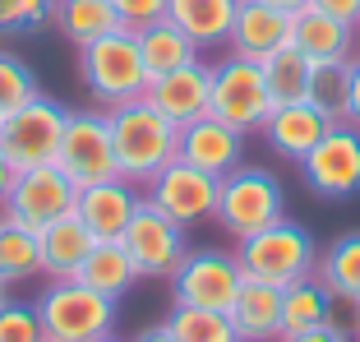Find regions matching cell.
Returning <instances> with one entry per match:
<instances>
[{
	"instance_id": "1",
	"label": "cell",
	"mask_w": 360,
	"mask_h": 342,
	"mask_svg": "<svg viewBox=\"0 0 360 342\" xmlns=\"http://www.w3.org/2000/svg\"><path fill=\"white\" fill-rule=\"evenodd\" d=\"M106 125H111V148H116V167L129 185H143L158 176L167 162L180 158V125L167 120L148 97H134V102H120V107L106 111Z\"/></svg>"
},
{
	"instance_id": "2",
	"label": "cell",
	"mask_w": 360,
	"mask_h": 342,
	"mask_svg": "<svg viewBox=\"0 0 360 342\" xmlns=\"http://www.w3.org/2000/svg\"><path fill=\"white\" fill-rule=\"evenodd\" d=\"M46 342H97L116 324V300L93 291L84 278H51L32 300Z\"/></svg>"
},
{
	"instance_id": "3",
	"label": "cell",
	"mask_w": 360,
	"mask_h": 342,
	"mask_svg": "<svg viewBox=\"0 0 360 342\" xmlns=\"http://www.w3.org/2000/svg\"><path fill=\"white\" fill-rule=\"evenodd\" d=\"M236 264H240L245 278L273 282V287H291V282L309 278L319 268V246L300 222L277 217L273 227L236 241Z\"/></svg>"
},
{
	"instance_id": "4",
	"label": "cell",
	"mask_w": 360,
	"mask_h": 342,
	"mask_svg": "<svg viewBox=\"0 0 360 342\" xmlns=\"http://www.w3.org/2000/svg\"><path fill=\"white\" fill-rule=\"evenodd\" d=\"M79 79L84 88L102 102L106 111L120 107V102H134V97L148 93V70H143V56H139L134 32L116 28L97 37V42L79 46Z\"/></svg>"
},
{
	"instance_id": "5",
	"label": "cell",
	"mask_w": 360,
	"mask_h": 342,
	"mask_svg": "<svg viewBox=\"0 0 360 342\" xmlns=\"http://www.w3.org/2000/svg\"><path fill=\"white\" fill-rule=\"evenodd\" d=\"M277 217H286V194H282V181H277L273 171L240 162L236 171L222 176V190H217V217H212V222L222 227L226 236L245 241V236L273 227Z\"/></svg>"
},
{
	"instance_id": "6",
	"label": "cell",
	"mask_w": 360,
	"mask_h": 342,
	"mask_svg": "<svg viewBox=\"0 0 360 342\" xmlns=\"http://www.w3.org/2000/svg\"><path fill=\"white\" fill-rule=\"evenodd\" d=\"M273 93H268V79H264V65L259 61H245V56H226V61L212 65V102H208V116L226 120V125L255 134V129L268 125L273 116Z\"/></svg>"
},
{
	"instance_id": "7",
	"label": "cell",
	"mask_w": 360,
	"mask_h": 342,
	"mask_svg": "<svg viewBox=\"0 0 360 342\" xmlns=\"http://www.w3.org/2000/svg\"><path fill=\"white\" fill-rule=\"evenodd\" d=\"M65 120H70V111H65L60 102L37 93L32 102H23L19 111L5 116V125H0V153L14 162V171L46 167V162H56V153H60Z\"/></svg>"
},
{
	"instance_id": "8",
	"label": "cell",
	"mask_w": 360,
	"mask_h": 342,
	"mask_svg": "<svg viewBox=\"0 0 360 342\" xmlns=\"http://www.w3.org/2000/svg\"><path fill=\"white\" fill-rule=\"evenodd\" d=\"M75 199H79V185L56 162H46V167L14 171V185L5 194V203H0V213L10 217V222L28 227L32 236H42L56 217L75 213Z\"/></svg>"
},
{
	"instance_id": "9",
	"label": "cell",
	"mask_w": 360,
	"mask_h": 342,
	"mask_svg": "<svg viewBox=\"0 0 360 342\" xmlns=\"http://www.w3.org/2000/svg\"><path fill=\"white\" fill-rule=\"evenodd\" d=\"M120 246L134 259L139 278H171L180 268V259H185V250H190L185 246V227H180L176 217H167L158 203H148V199H139L129 227L120 232Z\"/></svg>"
},
{
	"instance_id": "10",
	"label": "cell",
	"mask_w": 360,
	"mask_h": 342,
	"mask_svg": "<svg viewBox=\"0 0 360 342\" xmlns=\"http://www.w3.org/2000/svg\"><path fill=\"white\" fill-rule=\"evenodd\" d=\"M56 167H60L65 176L79 185V190H84V185H97V181L120 176L116 148H111V125H106V111H70L60 153H56Z\"/></svg>"
},
{
	"instance_id": "11",
	"label": "cell",
	"mask_w": 360,
	"mask_h": 342,
	"mask_svg": "<svg viewBox=\"0 0 360 342\" xmlns=\"http://www.w3.org/2000/svg\"><path fill=\"white\" fill-rule=\"evenodd\" d=\"M143 199L158 203L167 217H176L180 227H194V222H212L217 217V190H222V176H208L199 171L194 162L176 158L143 185Z\"/></svg>"
},
{
	"instance_id": "12",
	"label": "cell",
	"mask_w": 360,
	"mask_h": 342,
	"mask_svg": "<svg viewBox=\"0 0 360 342\" xmlns=\"http://www.w3.org/2000/svg\"><path fill=\"white\" fill-rule=\"evenodd\" d=\"M296 167L319 199H351L360 190V129L351 120H338Z\"/></svg>"
},
{
	"instance_id": "13",
	"label": "cell",
	"mask_w": 360,
	"mask_h": 342,
	"mask_svg": "<svg viewBox=\"0 0 360 342\" xmlns=\"http://www.w3.org/2000/svg\"><path fill=\"white\" fill-rule=\"evenodd\" d=\"M245 273L236 264V250H185L180 268L171 273V291L180 305H203V310H231Z\"/></svg>"
},
{
	"instance_id": "14",
	"label": "cell",
	"mask_w": 360,
	"mask_h": 342,
	"mask_svg": "<svg viewBox=\"0 0 360 342\" xmlns=\"http://www.w3.org/2000/svg\"><path fill=\"white\" fill-rule=\"evenodd\" d=\"M143 97H148V102L167 120L190 125V120L208 116V102H212V65L199 56V61H190V65H180V70H171V75L153 79Z\"/></svg>"
},
{
	"instance_id": "15",
	"label": "cell",
	"mask_w": 360,
	"mask_h": 342,
	"mask_svg": "<svg viewBox=\"0 0 360 342\" xmlns=\"http://www.w3.org/2000/svg\"><path fill=\"white\" fill-rule=\"evenodd\" d=\"M291 23L296 14L282 10V5H268V0H240L231 23V51L245 56V61H268L273 51L291 46Z\"/></svg>"
},
{
	"instance_id": "16",
	"label": "cell",
	"mask_w": 360,
	"mask_h": 342,
	"mask_svg": "<svg viewBox=\"0 0 360 342\" xmlns=\"http://www.w3.org/2000/svg\"><path fill=\"white\" fill-rule=\"evenodd\" d=\"M180 158L208 176H226L245 162V129L226 125L217 116H199L190 125H180Z\"/></svg>"
},
{
	"instance_id": "17",
	"label": "cell",
	"mask_w": 360,
	"mask_h": 342,
	"mask_svg": "<svg viewBox=\"0 0 360 342\" xmlns=\"http://www.w3.org/2000/svg\"><path fill=\"white\" fill-rule=\"evenodd\" d=\"M139 185H129L125 176H111V181H97V185H84L75 199V213L84 217V227L97 236V241H120V232L129 227L139 208Z\"/></svg>"
},
{
	"instance_id": "18",
	"label": "cell",
	"mask_w": 360,
	"mask_h": 342,
	"mask_svg": "<svg viewBox=\"0 0 360 342\" xmlns=\"http://www.w3.org/2000/svg\"><path fill=\"white\" fill-rule=\"evenodd\" d=\"M291 46L305 51L314 65H347L360 46V28L338 23L323 10L305 5V10H296V23H291Z\"/></svg>"
},
{
	"instance_id": "19",
	"label": "cell",
	"mask_w": 360,
	"mask_h": 342,
	"mask_svg": "<svg viewBox=\"0 0 360 342\" xmlns=\"http://www.w3.org/2000/svg\"><path fill=\"white\" fill-rule=\"evenodd\" d=\"M338 120L328 111H319L314 102H286V107H273L264 125V139L273 144V153H282L286 162H300L309 148H314Z\"/></svg>"
},
{
	"instance_id": "20",
	"label": "cell",
	"mask_w": 360,
	"mask_h": 342,
	"mask_svg": "<svg viewBox=\"0 0 360 342\" xmlns=\"http://www.w3.org/2000/svg\"><path fill=\"white\" fill-rule=\"evenodd\" d=\"M226 315H231L240 342H277L282 338V287L245 278Z\"/></svg>"
},
{
	"instance_id": "21",
	"label": "cell",
	"mask_w": 360,
	"mask_h": 342,
	"mask_svg": "<svg viewBox=\"0 0 360 342\" xmlns=\"http://www.w3.org/2000/svg\"><path fill=\"white\" fill-rule=\"evenodd\" d=\"M37 246H42V273L46 278H79V268L93 255L97 236L84 227L79 213H65L37 236Z\"/></svg>"
},
{
	"instance_id": "22",
	"label": "cell",
	"mask_w": 360,
	"mask_h": 342,
	"mask_svg": "<svg viewBox=\"0 0 360 342\" xmlns=\"http://www.w3.org/2000/svg\"><path fill=\"white\" fill-rule=\"evenodd\" d=\"M236 10H240V0H167V19L199 46L226 42Z\"/></svg>"
},
{
	"instance_id": "23",
	"label": "cell",
	"mask_w": 360,
	"mask_h": 342,
	"mask_svg": "<svg viewBox=\"0 0 360 342\" xmlns=\"http://www.w3.org/2000/svg\"><path fill=\"white\" fill-rule=\"evenodd\" d=\"M134 42H139V56H143L148 79L171 75V70H180V65L199 61V51H203V46L190 42V37H185V32H180L171 19H162V23H153V28L134 32Z\"/></svg>"
},
{
	"instance_id": "24",
	"label": "cell",
	"mask_w": 360,
	"mask_h": 342,
	"mask_svg": "<svg viewBox=\"0 0 360 342\" xmlns=\"http://www.w3.org/2000/svg\"><path fill=\"white\" fill-rule=\"evenodd\" d=\"M51 23L60 28L65 42H75V46H88V42H97V37L120 28L111 0H56Z\"/></svg>"
},
{
	"instance_id": "25",
	"label": "cell",
	"mask_w": 360,
	"mask_h": 342,
	"mask_svg": "<svg viewBox=\"0 0 360 342\" xmlns=\"http://www.w3.org/2000/svg\"><path fill=\"white\" fill-rule=\"evenodd\" d=\"M79 278H84L93 291L120 300L139 282V268H134V259L125 255V246H120V241H97L93 255L84 259V268H79Z\"/></svg>"
},
{
	"instance_id": "26",
	"label": "cell",
	"mask_w": 360,
	"mask_h": 342,
	"mask_svg": "<svg viewBox=\"0 0 360 342\" xmlns=\"http://www.w3.org/2000/svg\"><path fill=\"white\" fill-rule=\"evenodd\" d=\"M328 300H333V287L319 278V273L282 287V333L323 329V324H328Z\"/></svg>"
},
{
	"instance_id": "27",
	"label": "cell",
	"mask_w": 360,
	"mask_h": 342,
	"mask_svg": "<svg viewBox=\"0 0 360 342\" xmlns=\"http://www.w3.org/2000/svg\"><path fill=\"white\" fill-rule=\"evenodd\" d=\"M264 65V79H268V93H273L277 107H286V102H309V84H314V61H309L305 51H296V46H282V51H273Z\"/></svg>"
},
{
	"instance_id": "28",
	"label": "cell",
	"mask_w": 360,
	"mask_h": 342,
	"mask_svg": "<svg viewBox=\"0 0 360 342\" xmlns=\"http://www.w3.org/2000/svg\"><path fill=\"white\" fill-rule=\"evenodd\" d=\"M162 324H167V333L176 342H240L226 310H203V305H180L176 300Z\"/></svg>"
},
{
	"instance_id": "29",
	"label": "cell",
	"mask_w": 360,
	"mask_h": 342,
	"mask_svg": "<svg viewBox=\"0 0 360 342\" xmlns=\"http://www.w3.org/2000/svg\"><path fill=\"white\" fill-rule=\"evenodd\" d=\"M32 273H42V246H37V236L0 213V282L14 287V282H28Z\"/></svg>"
},
{
	"instance_id": "30",
	"label": "cell",
	"mask_w": 360,
	"mask_h": 342,
	"mask_svg": "<svg viewBox=\"0 0 360 342\" xmlns=\"http://www.w3.org/2000/svg\"><path fill=\"white\" fill-rule=\"evenodd\" d=\"M319 278L328 282L333 291L360 300V232H347L328 246V255H319Z\"/></svg>"
},
{
	"instance_id": "31",
	"label": "cell",
	"mask_w": 360,
	"mask_h": 342,
	"mask_svg": "<svg viewBox=\"0 0 360 342\" xmlns=\"http://www.w3.org/2000/svg\"><path fill=\"white\" fill-rule=\"evenodd\" d=\"M37 93H42V88H37L32 65H23L14 51H0V116L19 111L23 102H32Z\"/></svg>"
},
{
	"instance_id": "32",
	"label": "cell",
	"mask_w": 360,
	"mask_h": 342,
	"mask_svg": "<svg viewBox=\"0 0 360 342\" xmlns=\"http://www.w3.org/2000/svg\"><path fill=\"white\" fill-rule=\"evenodd\" d=\"M309 102H314L319 111H328L333 120L347 116V65H314Z\"/></svg>"
},
{
	"instance_id": "33",
	"label": "cell",
	"mask_w": 360,
	"mask_h": 342,
	"mask_svg": "<svg viewBox=\"0 0 360 342\" xmlns=\"http://www.w3.org/2000/svg\"><path fill=\"white\" fill-rule=\"evenodd\" d=\"M56 0H0V32H32L51 23Z\"/></svg>"
},
{
	"instance_id": "34",
	"label": "cell",
	"mask_w": 360,
	"mask_h": 342,
	"mask_svg": "<svg viewBox=\"0 0 360 342\" xmlns=\"http://www.w3.org/2000/svg\"><path fill=\"white\" fill-rule=\"evenodd\" d=\"M0 342H46L37 310L23 305V300H10V305L0 310Z\"/></svg>"
},
{
	"instance_id": "35",
	"label": "cell",
	"mask_w": 360,
	"mask_h": 342,
	"mask_svg": "<svg viewBox=\"0 0 360 342\" xmlns=\"http://www.w3.org/2000/svg\"><path fill=\"white\" fill-rule=\"evenodd\" d=\"M111 10H116V23L125 32H143L167 19V0H111Z\"/></svg>"
},
{
	"instance_id": "36",
	"label": "cell",
	"mask_w": 360,
	"mask_h": 342,
	"mask_svg": "<svg viewBox=\"0 0 360 342\" xmlns=\"http://www.w3.org/2000/svg\"><path fill=\"white\" fill-rule=\"evenodd\" d=\"M328 329L342 333L347 342L360 338V300H356V296H342V291H333V300H328Z\"/></svg>"
},
{
	"instance_id": "37",
	"label": "cell",
	"mask_w": 360,
	"mask_h": 342,
	"mask_svg": "<svg viewBox=\"0 0 360 342\" xmlns=\"http://www.w3.org/2000/svg\"><path fill=\"white\" fill-rule=\"evenodd\" d=\"M342 120H351L360 129V51L347 61V116Z\"/></svg>"
},
{
	"instance_id": "38",
	"label": "cell",
	"mask_w": 360,
	"mask_h": 342,
	"mask_svg": "<svg viewBox=\"0 0 360 342\" xmlns=\"http://www.w3.org/2000/svg\"><path fill=\"white\" fill-rule=\"evenodd\" d=\"M314 10H323L328 19L338 23H351V28H360V0H309Z\"/></svg>"
},
{
	"instance_id": "39",
	"label": "cell",
	"mask_w": 360,
	"mask_h": 342,
	"mask_svg": "<svg viewBox=\"0 0 360 342\" xmlns=\"http://www.w3.org/2000/svg\"><path fill=\"white\" fill-rule=\"evenodd\" d=\"M277 342H347V338H342V333H333L328 324H323V329H309V333H282Z\"/></svg>"
},
{
	"instance_id": "40",
	"label": "cell",
	"mask_w": 360,
	"mask_h": 342,
	"mask_svg": "<svg viewBox=\"0 0 360 342\" xmlns=\"http://www.w3.org/2000/svg\"><path fill=\"white\" fill-rule=\"evenodd\" d=\"M10 185H14V162L0 153V203H5V194H10Z\"/></svg>"
},
{
	"instance_id": "41",
	"label": "cell",
	"mask_w": 360,
	"mask_h": 342,
	"mask_svg": "<svg viewBox=\"0 0 360 342\" xmlns=\"http://www.w3.org/2000/svg\"><path fill=\"white\" fill-rule=\"evenodd\" d=\"M134 342H176V338L167 333V324H158V329H143V333H139Z\"/></svg>"
},
{
	"instance_id": "42",
	"label": "cell",
	"mask_w": 360,
	"mask_h": 342,
	"mask_svg": "<svg viewBox=\"0 0 360 342\" xmlns=\"http://www.w3.org/2000/svg\"><path fill=\"white\" fill-rule=\"evenodd\" d=\"M268 5H282V10H291V14H296V10H305L309 0H268Z\"/></svg>"
},
{
	"instance_id": "43",
	"label": "cell",
	"mask_w": 360,
	"mask_h": 342,
	"mask_svg": "<svg viewBox=\"0 0 360 342\" xmlns=\"http://www.w3.org/2000/svg\"><path fill=\"white\" fill-rule=\"evenodd\" d=\"M5 305H10V287H5V282H0V310H5Z\"/></svg>"
},
{
	"instance_id": "44",
	"label": "cell",
	"mask_w": 360,
	"mask_h": 342,
	"mask_svg": "<svg viewBox=\"0 0 360 342\" xmlns=\"http://www.w3.org/2000/svg\"><path fill=\"white\" fill-rule=\"evenodd\" d=\"M97 342H120V338H111V333H106V338H97Z\"/></svg>"
},
{
	"instance_id": "45",
	"label": "cell",
	"mask_w": 360,
	"mask_h": 342,
	"mask_svg": "<svg viewBox=\"0 0 360 342\" xmlns=\"http://www.w3.org/2000/svg\"><path fill=\"white\" fill-rule=\"evenodd\" d=\"M0 125H5V116H0Z\"/></svg>"
},
{
	"instance_id": "46",
	"label": "cell",
	"mask_w": 360,
	"mask_h": 342,
	"mask_svg": "<svg viewBox=\"0 0 360 342\" xmlns=\"http://www.w3.org/2000/svg\"><path fill=\"white\" fill-rule=\"evenodd\" d=\"M356 342H360V338H356Z\"/></svg>"
}]
</instances>
